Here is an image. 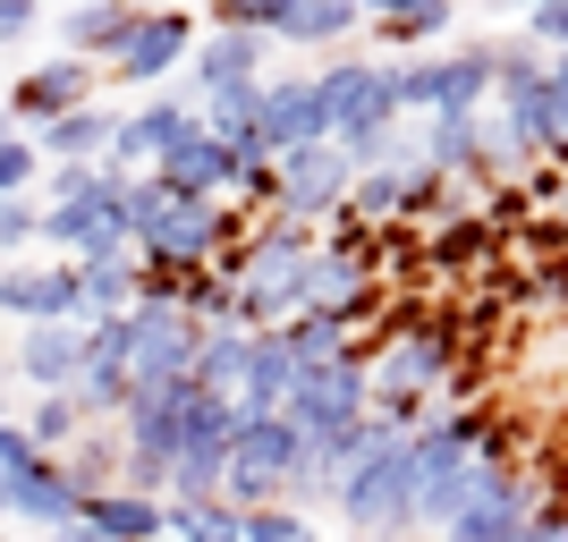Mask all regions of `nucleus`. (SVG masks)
<instances>
[{"label": "nucleus", "mask_w": 568, "mask_h": 542, "mask_svg": "<svg viewBox=\"0 0 568 542\" xmlns=\"http://www.w3.org/2000/svg\"><path fill=\"white\" fill-rule=\"evenodd\" d=\"M458 365H467V330H458L450 314L390 306L382 330H374V416H382V425H399V432L433 425Z\"/></svg>", "instance_id": "1"}, {"label": "nucleus", "mask_w": 568, "mask_h": 542, "mask_svg": "<svg viewBox=\"0 0 568 542\" xmlns=\"http://www.w3.org/2000/svg\"><path fill=\"white\" fill-rule=\"evenodd\" d=\"M339 525H348L356 542H407V534H425L416 525V432L399 425H365V441H356L348 474H339Z\"/></svg>", "instance_id": "2"}, {"label": "nucleus", "mask_w": 568, "mask_h": 542, "mask_svg": "<svg viewBox=\"0 0 568 542\" xmlns=\"http://www.w3.org/2000/svg\"><path fill=\"white\" fill-rule=\"evenodd\" d=\"M544 492H551V474L526 458V432L500 416L493 441H484V467H475V492H467V509L442 525V542H509V534H526L535 509H544Z\"/></svg>", "instance_id": "3"}, {"label": "nucleus", "mask_w": 568, "mask_h": 542, "mask_svg": "<svg viewBox=\"0 0 568 542\" xmlns=\"http://www.w3.org/2000/svg\"><path fill=\"white\" fill-rule=\"evenodd\" d=\"M493 425H500L493 407H442L433 425H416V525H425V534H442V525L467 509Z\"/></svg>", "instance_id": "4"}, {"label": "nucleus", "mask_w": 568, "mask_h": 542, "mask_svg": "<svg viewBox=\"0 0 568 542\" xmlns=\"http://www.w3.org/2000/svg\"><path fill=\"white\" fill-rule=\"evenodd\" d=\"M323 94H332V144L348 153V162L407 127L399 60H332V69H323Z\"/></svg>", "instance_id": "5"}, {"label": "nucleus", "mask_w": 568, "mask_h": 542, "mask_svg": "<svg viewBox=\"0 0 568 542\" xmlns=\"http://www.w3.org/2000/svg\"><path fill=\"white\" fill-rule=\"evenodd\" d=\"M500 94L493 76V43H458V51H425V60H399V102L407 119H484Z\"/></svg>", "instance_id": "6"}, {"label": "nucleus", "mask_w": 568, "mask_h": 542, "mask_svg": "<svg viewBox=\"0 0 568 542\" xmlns=\"http://www.w3.org/2000/svg\"><path fill=\"white\" fill-rule=\"evenodd\" d=\"M297 458H306V441H297L288 416H246V425H237V449H230V474H221V500H230L237 518L281 509L288 483H297Z\"/></svg>", "instance_id": "7"}, {"label": "nucleus", "mask_w": 568, "mask_h": 542, "mask_svg": "<svg viewBox=\"0 0 568 542\" xmlns=\"http://www.w3.org/2000/svg\"><path fill=\"white\" fill-rule=\"evenodd\" d=\"M128 170L102 162V178L69 204H43V237L60 246L69 263H102V255H136V237H128Z\"/></svg>", "instance_id": "8"}, {"label": "nucleus", "mask_w": 568, "mask_h": 542, "mask_svg": "<svg viewBox=\"0 0 568 542\" xmlns=\"http://www.w3.org/2000/svg\"><path fill=\"white\" fill-rule=\"evenodd\" d=\"M348 195H356V162L339 153V144H297V153H281V195H272L281 221L323 229V221L348 213Z\"/></svg>", "instance_id": "9"}, {"label": "nucleus", "mask_w": 568, "mask_h": 542, "mask_svg": "<svg viewBox=\"0 0 568 542\" xmlns=\"http://www.w3.org/2000/svg\"><path fill=\"white\" fill-rule=\"evenodd\" d=\"M187 136H204V102H195V94H153V102H136V111L119 119L111 170H128V178H153V170H162Z\"/></svg>", "instance_id": "10"}, {"label": "nucleus", "mask_w": 568, "mask_h": 542, "mask_svg": "<svg viewBox=\"0 0 568 542\" xmlns=\"http://www.w3.org/2000/svg\"><path fill=\"white\" fill-rule=\"evenodd\" d=\"M195 339L187 306H136L128 314V381L136 390H170V381H195Z\"/></svg>", "instance_id": "11"}, {"label": "nucleus", "mask_w": 568, "mask_h": 542, "mask_svg": "<svg viewBox=\"0 0 568 542\" xmlns=\"http://www.w3.org/2000/svg\"><path fill=\"white\" fill-rule=\"evenodd\" d=\"M94 60H69V51H60V60H34V69L18 76V85H9V111H18V136H43V127H60V119L69 111H85V102H94Z\"/></svg>", "instance_id": "12"}, {"label": "nucleus", "mask_w": 568, "mask_h": 542, "mask_svg": "<svg viewBox=\"0 0 568 542\" xmlns=\"http://www.w3.org/2000/svg\"><path fill=\"white\" fill-rule=\"evenodd\" d=\"M0 314L26 330L43 323H85V297H77V263H0Z\"/></svg>", "instance_id": "13"}, {"label": "nucleus", "mask_w": 568, "mask_h": 542, "mask_svg": "<svg viewBox=\"0 0 568 542\" xmlns=\"http://www.w3.org/2000/svg\"><path fill=\"white\" fill-rule=\"evenodd\" d=\"M195 43H204V25H195V9H144L136 34H128V51H119L111 69L119 85H162L170 69H187Z\"/></svg>", "instance_id": "14"}, {"label": "nucleus", "mask_w": 568, "mask_h": 542, "mask_svg": "<svg viewBox=\"0 0 568 542\" xmlns=\"http://www.w3.org/2000/svg\"><path fill=\"white\" fill-rule=\"evenodd\" d=\"M263 144L297 153V144H332V94L314 76H263Z\"/></svg>", "instance_id": "15"}, {"label": "nucleus", "mask_w": 568, "mask_h": 542, "mask_svg": "<svg viewBox=\"0 0 568 542\" xmlns=\"http://www.w3.org/2000/svg\"><path fill=\"white\" fill-rule=\"evenodd\" d=\"M187 407H195V381H170V390H136L128 399V416H119V441H128V458H179V441H187Z\"/></svg>", "instance_id": "16"}, {"label": "nucleus", "mask_w": 568, "mask_h": 542, "mask_svg": "<svg viewBox=\"0 0 568 542\" xmlns=\"http://www.w3.org/2000/svg\"><path fill=\"white\" fill-rule=\"evenodd\" d=\"M263 51H272V34H237V25H204V43H195L187 60V94H230V85H263Z\"/></svg>", "instance_id": "17"}, {"label": "nucleus", "mask_w": 568, "mask_h": 542, "mask_svg": "<svg viewBox=\"0 0 568 542\" xmlns=\"http://www.w3.org/2000/svg\"><path fill=\"white\" fill-rule=\"evenodd\" d=\"M77 365H85V323H43V330L18 339V381L34 399H69Z\"/></svg>", "instance_id": "18"}, {"label": "nucleus", "mask_w": 568, "mask_h": 542, "mask_svg": "<svg viewBox=\"0 0 568 542\" xmlns=\"http://www.w3.org/2000/svg\"><path fill=\"white\" fill-rule=\"evenodd\" d=\"M9 518L34 525V534H60V525L85 518V500H77V483L60 474V458H34V467L9 474Z\"/></svg>", "instance_id": "19"}, {"label": "nucleus", "mask_w": 568, "mask_h": 542, "mask_svg": "<svg viewBox=\"0 0 568 542\" xmlns=\"http://www.w3.org/2000/svg\"><path fill=\"white\" fill-rule=\"evenodd\" d=\"M119 119H128V111H111V102H85V111H69L60 127H43V136H34L43 170H94V162H111Z\"/></svg>", "instance_id": "20"}, {"label": "nucleus", "mask_w": 568, "mask_h": 542, "mask_svg": "<svg viewBox=\"0 0 568 542\" xmlns=\"http://www.w3.org/2000/svg\"><path fill=\"white\" fill-rule=\"evenodd\" d=\"M144 9H128V0H77V9H60V51L69 60H119L128 51V34H136Z\"/></svg>", "instance_id": "21"}, {"label": "nucleus", "mask_w": 568, "mask_h": 542, "mask_svg": "<svg viewBox=\"0 0 568 542\" xmlns=\"http://www.w3.org/2000/svg\"><path fill=\"white\" fill-rule=\"evenodd\" d=\"M365 25H374V9H365V0H288V18H281V34H272V43L339 51V43H356Z\"/></svg>", "instance_id": "22"}, {"label": "nucleus", "mask_w": 568, "mask_h": 542, "mask_svg": "<svg viewBox=\"0 0 568 542\" xmlns=\"http://www.w3.org/2000/svg\"><path fill=\"white\" fill-rule=\"evenodd\" d=\"M246 374H255V330L246 323H213L195 339V381L213 399H246Z\"/></svg>", "instance_id": "23"}, {"label": "nucleus", "mask_w": 568, "mask_h": 542, "mask_svg": "<svg viewBox=\"0 0 568 542\" xmlns=\"http://www.w3.org/2000/svg\"><path fill=\"white\" fill-rule=\"evenodd\" d=\"M458 25V9L450 0H382L374 9V43H390V51H442V34Z\"/></svg>", "instance_id": "24"}, {"label": "nucleus", "mask_w": 568, "mask_h": 542, "mask_svg": "<svg viewBox=\"0 0 568 542\" xmlns=\"http://www.w3.org/2000/svg\"><path fill=\"white\" fill-rule=\"evenodd\" d=\"M153 178H162L179 204H230V162H221V144H213V136H187L162 170H153Z\"/></svg>", "instance_id": "25"}, {"label": "nucleus", "mask_w": 568, "mask_h": 542, "mask_svg": "<svg viewBox=\"0 0 568 542\" xmlns=\"http://www.w3.org/2000/svg\"><path fill=\"white\" fill-rule=\"evenodd\" d=\"M297 381H306V365L288 356L281 330H255V374H246V416H288V399H297Z\"/></svg>", "instance_id": "26"}, {"label": "nucleus", "mask_w": 568, "mask_h": 542, "mask_svg": "<svg viewBox=\"0 0 568 542\" xmlns=\"http://www.w3.org/2000/svg\"><path fill=\"white\" fill-rule=\"evenodd\" d=\"M136 288H144V255L77 263V297H85V323H119V314H136Z\"/></svg>", "instance_id": "27"}, {"label": "nucleus", "mask_w": 568, "mask_h": 542, "mask_svg": "<svg viewBox=\"0 0 568 542\" xmlns=\"http://www.w3.org/2000/svg\"><path fill=\"white\" fill-rule=\"evenodd\" d=\"M85 525H94L102 542H162V534H170V500L102 492V500H85Z\"/></svg>", "instance_id": "28"}, {"label": "nucleus", "mask_w": 568, "mask_h": 542, "mask_svg": "<svg viewBox=\"0 0 568 542\" xmlns=\"http://www.w3.org/2000/svg\"><path fill=\"white\" fill-rule=\"evenodd\" d=\"M500 255V229L484 213H458L442 229H425V272H475V263Z\"/></svg>", "instance_id": "29"}, {"label": "nucleus", "mask_w": 568, "mask_h": 542, "mask_svg": "<svg viewBox=\"0 0 568 542\" xmlns=\"http://www.w3.org/2000/svg\"><path fill=\"white\" fill-rule=\"evenodd\" d=\"M60 474L77 483V500H102V492H119V474H128V441H119V425H94L85 441L60 458Z\"/></svg>", "instance_id": "30"}, {"label": "nucleus", "mask_w": 568, "mask_h": 542, "mask_svg": "<svg viewBox=\"0 0 568 542\" xmlns=\"http://www.w3.org/2000/svg\"><path fill=\"white\" fill-rule=\"evenodd\" d=\"M416 136H425V162L442 178H475L484 170V119H425Z\"/></svg>", "instance_id": "31"}, {"label": "nucleus", "mask_w": 568, "mask_h": 542, "mask_svg": "<svg viewBox=\"0 0 568 542\" xmlns=\"http://www.w3.org/2000/svg\"><path fill=\"white\" fill-rule=\"evenodd\" d=\"M170 542H246V518L230 500H170Z\"/></svg>", "instance_id": "32"}, {"label": "nucleus", "mask_w": 568, "mask_h": 542, "mask_svg": "<svg viewBox=\"0 0 568 542\" xmlns=\"http://www.w3.org/2000/svg\"><path fill=\"white\" fill-rule=\"evenodd\" d=\"M263 127V85H230V94H204V136L213 144H237Z\"/></svg>", "instance_id": "33"}, {"label": "nucleus", "mask_w": 568, "mask_h": 542, "mask_svg": "<svg viewBox=\"0 0 568 542\" xmlns=\"http://www.w3.org/2000/svg\"><path fill=\"white\" fill-rule=\"evenodd\" d=\"M85 432H94V425L77 416V399H34V416H26V441L43 449V458H69Z\"/></svg>", "instance_id": "34"}, {"label": "nucleus", "mask_w": 568, "mask_h": 542, "mask_svg": "<svg viewBox=\"0 0 568 542\" xmlns=\"http://www.w3.org/2000/svg\"><path fill=\"white\" fill-rule=\"evenodd\" d=\"M458 213H475L467 195H458V178H442L433 162L407 178V221H433V229H442V221H458Z\"/></svg>", "instance_id": "35"}, {"label": "nucleus", "mask_w": 568, "mask_h": 542, "mask_svg": "<svg viewBox=\"0 0 568 542\" xmlns=\"http://www.w3.org/2000/svg\"><path fill=\"white\" fill-rule=\"evenodd\" d=\"M246 542H323V525L281 500V509H255V518H246Z\"/></svg>", "instance_id": "36"}, {"label": "nucleus", "mask_w": 568, "mask_h": 542, "mask_svg": "<svg viewBox=\"0 0 568 542\" xmlns=\"http://www.w3.org/2000/svg\"><path fill=\"white\" fill-rule=\"evenodd\" d=\"M34 170H43L34 136H9V144H0V204H18V195H34Z\"/></svg>", "instance_id": "37"}, {"label": "nucleus", "mask_w": 568, "mask_h": 542, "mask_svg": "<svg viewBox=\"0 0 568 542\" xmlns=\"http://www.w3.org/2000/svg\"><path fill=\"white\" fill-rule=\"evenodd\" d=\"M518 34H526V43H544L551 60H560V51H568V0H535V9L518 18Z\"/></svg>", "instance_id": "38"}, {"label": "nucleus", "mask_w": 568, "mask_h": 542, "mask_svg": "<svg viewBox=\"0 0 568 542\" xmlns=\"http://www.w3.org/2000/svg\"><path fill=\"white\" fill-rule=\"evenodd\" d=\"M43 237V195H18V204H0V255H18Z\"/></svg>", "instance_id": "39"}, {"label": "nucleus", "mask_w": 568, "mask_h": 542, "mask_svg": "<svg viewBox=\"0 0 568 542\" xmlns=\"http://www.w3.org/2000/svg\"><path fill=\"white\" fill-rule=\"evenodd\" d=\"M560 534H568V483H551L544 509H535V525H526V534H509V542H560Z\"/></svg>", "instance_id": "40"}, {"label": "nucleus", "mask_w": 568, "mask_h": 542, "mask_svg": "<svg viewBox=\"0 0 568 542\" xmlns=\"http://www.w3.org/2000/svg\"><path fill=\"white\" fill-rule=\"evenodd\" d=\"M518 195H526V204H551V213H560V170H551V162H535V170L518 178Z\"/></svg>", "instance_id": "41"}, {"label": "nucleus", "mask_w": 568, "mask_h": 542, "mask_svg": "<svg viewBox=\"0 0 568 542\" xmlns=\"http://www.w3.org/2000/svg\"><path fill=\"white\" fill-rule=\"evenodd\" d=\"M43 449L26 441V425H0V474H18V467H34Z\"/></svg>", "instance_id": "42"}, {"label": "nucleus", "mask_w": 568, "mask_h": 542, "mask_svg": "<svg viewBox=\"0 0 568 542\" xmlns=\"http://www.w3.org/2000/svg\"><path fill=\"white\" fill-rule=\"evenodd\" d=\"M34 18H43L34 0H0V43H26V34H34Z\"/></svg>", "instance_id": "43"}, {"label": "nucleus", "mask_w": 568, "mask_h": 542, "mask_svg": "<svg viewBox=\"0 0 568 542\" xmlns=\"http://www.w3.org/2000/svg\"><path fill=\"white\" fill-rule=\"evenodd\" d=\"M551 127H560V153H568V51L551 60Z\"/></svg>", "instance_id": "44"}, {"label": "nucleus", "mask_w": 568, "mask_h": 542, "mask_svg": "<svg viewBox=\"0 0 568 542\" xmlns=\"http://www.w3.org/2000/svg\"><path fill=\"white\" fill-rule=\"evenodd\" d=\"M535 288H544V297H560V306H568V263H544V280H535Z\"/></svg>", "instance_id": "45"}, {"label": "nucleus", "mask_w": 568, "mask_h": 542, "mask_svg": "<svg viewBox=\"0 0 568 542\" xmlns=\"http://www.w3.org/2000/svg\"><path fill=\"white\" fill-rule=\"evenodd\" d=\"M43 542H102V534H94L85 518H77V525H60V534H43Z\"/></svg>", "instance_id": "46"}, {"label": "nucleus", "mask_w": 568, "mask_h": 542, "mask_svg": "<svg viewBox=\"0 0 568 542\" xmlns=\"http://www.w3.org/2000/svg\"><path fill=\"white\" fill-rule=\"evenodd\" d=\"M9 136H18V111H9V94H0V144H9Z\"/></svg>", "instance_id": "47"}, {"label": "nucleus", "mask_w": 568, "mask_h": 542, "mask_svg": "<svg viewBox=\"0 0 568 542\" xmlns=\"http://www.w3.org/2000/svg\"><path fill=\"white\" fill-rule=\"evenodd\" d=\"M551 170H560V213H568V153H551Z\"/></svg>", "instance_id": "48"}, {"label": "nucleus", "mask_w": 568, "mask_h": 542, "mask_svg": "<svg viewBox=\"0 0 568 542\" xmlns=\"http://www.w3.org/2000/svg\"><path fill=\"white\" fill-rule=\"evenodd\" d=\"M0 525H9V474H0Z\"/></svg>", "instance_id": "49"}, {"label": "nucleus", "mask_w": 568, "mask_h": 542, "mask_svg": "<svg viewBox=\"0 0 568 542\" xmlns=\"http://www.w3.org/2000/svg\"><path fill=\"white\" fill-rule=\"evenodd\" d=\"M0 425H9V381H0Z\"/></svg>", "instance_id": "50"}, {"label": "nucleus", "mask_w": 568, "mask_h": 542, "mask_svg": "<svg viewBox=\"0 0 568 542\" xmlns=\"http://www.w3.org/2000/svg\"><path fill=\"white\" fill-rule=\"evenodd\" d=\"M348 542H356V534H348Z\"/></svg>", "instance_id": "51"}]
</instances>
